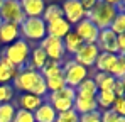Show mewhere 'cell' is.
<instances>
[{"mask_svg":"<svg viewBox=\"0 0 125 122\" xmlns=\"http://www.w3.org/2000/svg\"><path fill=\"white\" fill-rule=\"evenodd\" d=\"M10 85L19 93H32V95H37L42 98H46V95H47V86H46L44 76L39 71H34L27 66L19 70L17 76L14 78Z\"/></svg>","mask_w":125,"mask_h":122,"instance_id":"cell-1","label":"cell"},{"mask_svg":"<svg viewBox=\"0 0 125 122\" xmlns=\"http://www.w3.org/2000/svg\"><path fill=\"white\" fill-rule=\"evenodd\" d=\"M62 76L68 86L76 88L81 81H84L90 76V70L81 66L80 63H76L73 58H69V60L62 61Z\"/></svg>","mask_w":125,"mask_h":122,"instance_id":"cell-5","label":"cell"},{"mask_svg":"<svg viewBox=\"0 0 125 122\" xmlns=\"http://www.w3.org/2000/svg\"><path fill=\"white\" fill-rule=\"evenodd\" d=\"M118 56H120V58H122V60L125 61V53H124V54H118Z\"/></svg>","mask_w":125,"mask_h":122,"instance_id":"cell-41","label":"cell"},{"mask_svg":"<svg viewBox=\"0 0 125 122\" xmlns=\"http://www.w3.org/2000/svg\"><path fill=\"white\" fill-rule=\"evenodd\" d=\"M42 51L46 53L47 60L52 61H64L66 60V51H64V44L62 39H56V37H51V36H46L44 39L37 44Z\"/></svg>","mask_w":125,"mask_h":122,"instance_id":"cell-7","label":"cell"},{"mask_svg":"<svg viewBox=\"0 0 125 122\" xmlns=\"http://www.w3.org/2000/svg\"><path fill=\"white\" fill-rule=\"evenodd\" d=\"M110 75H112L115 80H120V78L125 76V61L122 60L120 56H117V61H115L113 68L110 70Z\"/></svg>","mask_w":125,"mask_h":122,"instance_id":"cell-31","label":"cell"},{"mask_svg":"<svg viewBox=\"0 0 125 122\" xmlns=\"http://www.w3.org/2000/svg\"><path fill=\"white\" fill-rule=\"evenodd\" d=\"M56 122H80V115H78V114L71 109V110H68V112L58 114Z\"/></svg>","mask_w":125,"mask_h":122,"instance_id":"cell-33","label":"cell"},{"mask_svg":"<svg viewBox=\"0 0 125 122\" xmlns=\"http://www.w3.org/2000/svg\"><path fill=\"white\" fill-rule=\"evenodd\" d=\"M98 92H112L113 85H115V78L110 73H102V71H95V75L91 76Z\"/></svg>","mask_w":125,"mask_h":122,"instance_id":"cell-22","label":"cell"},{"mask_svg":"<svg viewBox=\"0 0 125 122\" xmlns=\"http://www.w3.org/2000/svg\"><path fill=\"white\" fill-rule=\"evenodd\" d=\"M96 48L100 49V53L118 54V49H117V34H113L110 29L100 31L98 39H96Z\"/></svg>","mask_w":125,"mask_h":122,"instance_id":"cell-11","label":"cell"},{"mask_svg":"<svg viewBox=\"0 0 125 122\" xmlns=\"http://www.w3.org/2000/svg\"><path fill=\"white\" fill-rule=\"evenodd\" d=\"M62 44H64V51H66V54H69V56L73 58V56L81 49V46H83L84 42L78 37V34H76L74 31H71V32H68L66 37L62 39Z\"/></svg>","mask_w":125,"mask_h":122,"instance_id":"cell-20","label":"cell"},{"mask_svg":"<svg viewBox=\"0 0 125 122\" xmlns=\"http://www.w3.org/2000/svg\"><path fill=\"white\" fill-rule=\"evenodd\" d=\"M115 95L113 92H98L95 100H96V107H98V112H103V110H110L113 102H115Z\"/></svg>","mask_w":125,"mask_h":122,"instance_id":"cell-24","label":"cell"},{"mask_svg":"<svg viewBox=\"0 0 125 122\" xmlns=\"http://www.w3.org/2000/svg\"><path fill=\"white\" fill-rule=\"evenodd\" d=\"M46 86H47V93H54V92H59L66 86V81L62 76V71L59 75H54L51 78H46Z\"/></svg>","mask_w":125,"mask_h":122,"instance_id":"cell-27","label":"cell"},{"mask_svg":"<svg viewBox=\"0 0 125 122\" xmlns=\"http://www.w3.org/2000/svg\"><path fill=\"white\" fill-rule=\"evenodd\" d=\"M112 110H113L120 119H124L125 117V97H117L115 102H113V105H112Z\"/></svg>","mask_w":125,"mask_h":122,"instance_id":"cell-34","label":"cell"},{"mask_svg":"<svg viewBox=\"0 0 125 122\" xmlns=\"http://www.w3.org/2000/svg\"><path fill=\"white\" fill-rule=\"evenodd\" d=\"M73 110H74L78 115L91 114V112L98 110L95 97H78V95H76V98L73 102Z\"/></svg>","mask_w":125,"mask_h":122,"instance_id":"cell-16","label":"cell"},{"mask_svg":"<svg viewBox=\"0 0 125 122\" xmlns=\"http://www.w3.org/2000/svg\"><path fill=\"white\" fill-rule=\"evenodd\" d=\"M17 107L14 103H0V122H12Z\"/></svg>","mask_w":125,"mask_h":122,"instance_id":"cell-28","label":"cell"},{"mask_svg":"<svg viewBox=\"0 0 125 122\" xmlns=\"http://www.w3.org/2000/svg\"><path fill=\"white\" fill-rule=\"evenodd\" d=\"M118 54H112V53H100L98 58L95 61V70L96 71H102V73H110V70L113 68L115 61H117Z\"/></svg>","mask_w":125,"mask_h":122,"instance_id":"cell-21","label":"cell"},{"mask_svg":"<svg viewBox=\"0 0 125 122\" xmlns=\"http://www.w3.org/2000/svg\"><path fill=\"white\" fill-rule=\"evenodd\" d=\"M118 81L122 83V88H124V95H125V76H124V78H120Z\"/></svg>","mask_w":125,"mask_h":122,"instance_id":"cell-40","label":"cell"},{"mask_svg":"<svg viewBox=\"0 0 125 122\" xmlns=\"http://www.w3.org/2000/svg\"><path fill=\"white\" fill-rule=\"evenodd\" d=\"M117 49H118V54H124L125 53V32L117 36Z\"/></svg>","mask_w":125,"mask_h":122,"instance_id":"cell-37","label":"cell"},{"mask_svg":"<svg viewBox=\"0 0 125 122\" xmlns=\"http://www.w3.org/2000/svg\"><path fill=\"white\" fill-rule=\"evenodd\" d=\"M62 17V10H61V5H58V3H49V5H46V9H44V14H42L41 19L46 22V24H49V22H52V20H58Z\"/></svg>","mask_w":125,"mask_h":122,"instance_id":"cell-25","label":"cell"},{"mask_svg":"<svg viewBox=\"0 0 125 122\" xmlns=\"http://www.w3.org/2000/svg\"><path fill=\"white\" fill-rule=\"evenodd\" d=\"M17 73L19 70L12 63H9L5 58L0 56V85H10L17 76Z\"/></svg>","mask_w":125,"mask_h":122,"instance_id":"cell-17","label":"cell"},{"mask_svg":"<svg viewBox=\"0 0 125 122\" xmlns=\"http://www.w3.org/2000/svg\"><path fill=\"white\" fill-rule=\"evenodd\" d=\"M0 19H2V22H12V24L21 25L25 20L24 10L21 7V0H7V2H3L2 7H0Z\"/></svg>","mask_w":125,"mask_h":122,"instance_id":"cell-6","label":"cell"},{"mask_svg":"<svg viewBox=\"0 0 125 122\" xmlns=\"http://www.w3.org/2000/svg\"><path fill=\"white\" fill-rule=\"evenodd\" d=\"M12 122H36V121H34V114H32V112H27V110L17 109Z\"/></svg>","mask_w":125,"mask_h":122,"instance_id":"cell-32","label":"cell"},{"mask_svg":"<svg viewBox=\"0 0 125 122\" xmlns=\"http://www.w3.org/2000/svg\"><path fill=\"white\" fill-rule=\"evenodd\" d=\"M46 63H47V56H46V53L42 51L37 44L32 46V49H31V56H29V63H27V68L34 70V71H41L42 66H44Z\"/></svg>","mask_w":125,"mask_h":122,"instance_id":"cell-18","label":"cell"},{"mask_svg":"<svg viewBox=\"0 0 125 122\" xmlns=\"http://www.w3.org/2000/svg\"><path fill=\"white\" fill-rule=\"evenodd\" d=\"M62 71V63L61 61H52V60H47V63L42 66V70L39 71L42 76H44V80L46 78H51V76H54V75H59Z\"/></svg>","mask_w":125,"mask_h":122,"instance_id":"cell-26","label":"cell"},{"mask_svg":"<svg viewBox=\"0 0 125 122\" xmlns=\"http://www.w3.org/2000/svg\"><path fill=\"white\" fill-rule=\"evenodd\" d=\"M2 3H3V0H0V7H2Z\"/></svg>","mask_w":125,"mask_h":122,"instance_id":"cell-42","label":"cell"},{"mask_svg":"<svg viewBox=\"0 0 125 122\" xmlns=\"http://www.w3.org/2000/svg\"><path fill=\"white\" fill-rule=\"evenodd\" d=\"M56 117H58V112L46 100L42 102V105L34 112V121L36 122H56Z\"/></svg>","mask_w":125,"mask_h":122,"instance_id":"cell-19","label":"cell"},{"mask_svg":"<svg viewBox=\"0 0 125 122\" xmlns=\"http://www.w3.org/2000/svg\"><path fill=\"white\" fill-rule=\"evenodd\" d=\"M80 2H81V7L84 9V12H90L96 3V0H80Z\"/></svg>","mask_w":125,"mask_h":122,"instance_id":"cell-38","label":"cell"},{"mask_svg":"<svg viewBox=\"0 0 125 122\" xmlns=\"http://www.w3.org/2000/svg\"><path fill=\"white\" fill-rule=\"evenodd\" d=\"M98 54H100V49L96 48V44H83L81 49L73 56V60L90 70L95 66V61L98 58Z\"/></svg>","mask_w":125,"mask_h":122,"instance_id":"cell-10","label":"cell"},{"mask_svg":"<svg viewBox=\"0 0 125 122\" xmlns=\"http://www.w3.org/2000/svg\"><path fill=\"white\" fill-rule=\"evenodd\" d=\"M100 121L102 122H120L122 119L110 109V110H103V112H100Z\"/></svg>","mask_w":125,"mask_h":122,"instance_id":"cell-35","label":"cell"},{"mask_svg":"<svg viewBox=\"0 0 125 122\" xmlns=\"http://www.w3.org/2000/svg\"><path fill=\"white\" fill-rule=\"evenodd\" d=\"M74 90H76L78 97H96V93H98V88H96V85H95L91 76H88L84 81H81Z\"/></svg>","mask_w":125,"mask_h":122,"instance_id":"cell-23","label":"cell"},{"mask_svg":"<svg viewBox=\"0 0 125 122\" xmlns=\"http://www.w3.org/2000/svg\"><path fill=\"white\" fill-rule=\"evenodd\" d=\"M21 7L24 10L25 19H37L42 17L46 3L42 0H21Z\"/></svg>","mask_w":125,"mask_h":122,"instance_id":"cell-14","label":"cell"},{"mask_svg":"<svg viewBox=\"0 0 125 122\" xmlns=\"http://www.w3.org/2000/svg\"><path fill=\"white\" fill-rule=\"evenodd\" d=\"M17 39H21V25L12 24V22H2L0 24V44L9 46Z\"/></svg>","mask_w":125,"mask_h":122,"instance_id":"cell-12","label":"cell"},{"mask_svg":"<svg viewBox=\"0 0 125 122\" xmlns=\"http://www.w3.org/2000/svg\"><path fill=\"white\" fill-rule=\"evenodd\" d=\"M115 9H117V12H124L125 14V2H118L115 5Z\"/></svg>","mask_w":125,"mask_h":122,"instance_id":"cell-39","label":"cell"},{"mask_svg":"<svg viewBox=\"0 0 125 122\" xmlns=\"http://www.w3.org/2000/svg\"><path fill=\"white\" fill-rule=\"evenodd\" d=\"M31 49H32V44H29L25 39L21 37V39H17L15 42L9 44V46H3L0 49V56L5 58L9 63H12L17 70H22L29 63Z\"/></svg>","mask_w":125,"mask_h":122,"instance_id":"cell-2","label":"cell"},{"mask_svg":"<svg viewBox=\"0 0 125 122\" xmlns=\"http://www.w3.org/2000/svg\"><path fill=\"white\" fill-rule=\"evenodd\" d=\"M47 36L46 31V22L37 17V19H25L21 24V37L25 39L29 44H39L44 37Z\"/></svg>","mask_w":125,"mask_h":122,"instance_id":"cell-4","label":"cell"},{"mask_svg":"<svg viewBox=\"0 0 125 122\" xmlns=\"http://www.w3.org/2000/svg\"><path fill=\"white\" fill-rule=\"evenodd\" d=\"M0 24H2V19H0Z\"/></svg>","mask_w":125,"mask_h":122,"instance_id":"cell-44","label":"cell"},{"mask_svg":"<svg viewBox=\"0 0 125 122\" xmlns=\"http://www.w3.org/2000/svg\"><path fill=\"white\" fill-rule=\"evenodd\" d=\"M80 122H102L100 121V112L95 110V112H91V114L80 115Z\"/></svg>","mask_w":125,"mask_h":122,"instance_id":"cell-36","label":"cell"},{"mask_svg":"<svg viewBox=\"0 0 125 122\" xmlns=\"http://www.w3.org/2000/svg\"><path fill=\"white\" fill-rule=\"evenodd\" d=\"M46 98L42 97H37V95H32V93H21L17 97V109H22V110H27V112H36L39 107L42 105V102Z\"/></svg>","mask_w":125,"mask_h":122,"instance_id":"cell-15","label":"cell"},{"mask_svg":"<svg viewBox=\"0 0 125 122\" xmlns=\"http://www.w3.org/2000/svg\"><path fill=\"white\" fill-rule=\"evenodd\" d=\"M110 31L113 34H117V36H120V34L125 32V14L124 12H117L113 22L110 24Z\"/></svg>","mask_w":125,"mask_h":122,"instance_id":"cell-29","label":"cell"},{"mask_svg":"<svg viewBox=\"0 0 125 122\" xmlns=\"http://www.w3.org/2000/svg\"><path fill=\"white\" fill-rule=\"evenodd\" d=\"M61 10H62V17L71 24V27L76 25L78 22H81L86 17V12L81 7L80 0H66V2H62Z\"/></svg>","mask_w":125,"mask_h":122,"instance_id":"cell-8","label":"cell"},{"mask_svg":"<svg viewBox=\"0 0 125 122\" xmlns=\"http://www.w3.org/2000/svg\"><path fill=\"white\" fill-rule=\"evenodd\" d=\"M46 31H47V36H51V37L64 39V37H66V34L73 31V27H71V24L64 19V17H61V19L52 20V22L46 24Z\"/></svg>","mask_w":125,"mask_h":122,"instance_id":"cell-13","label":"cell"},{"mask_svg":"<svg viewBox=\"0 0 125 122\" xmlns=\"http://www.w3.org/2000/svg\"><path fill=\"white\" fill-rule=\"evenodd\" d=\"M120 122H125V117H124V119H122V121H120Z\"/></svg>","mask_w":125,"mask_h":122,"instance_id":"cell-43","label":"cell"},{"mask_svg":"<svg viewBox=\"0 0 125 122\" xmlns=\"http://www.w3.org/2000/svg\"><path fill=\"white\" fill-rule=\"evenodd\" d=\"M73 31L78 34V37L83 41L84 44H96V39H98V34H100V29L88 19H83L81 22H78Z\"/></svg>","mask_w":125,"mask_h":122,"instance_id":"cell-9","label":"cell"},{"mask_svg":"<svg viewBox=\"0 0 125 122\" xmlns=\"http://www.w3.org/2000/svg\"><path fill=\"white\" fill-rule=\"evenodd\" d=\"M15 98V90L12 85H0V103H12Z\"/></svg>","mask_w":125,"mask_h":122,"instance_id":"cell-30","label":"cell"},{"mask_svg":"<svg viewBox=\"0 0 125 122\" xmlns=\"http://www.w3.org/2000/svg\"><path fill=\"white\" fill-rule=\"evenodd\" d=\"M115 15H117L115 5H112L108 0H100L95 3V7L90 12H86L84 19L91 20L100 31H103V29H110V24L113 22Z\"/></svg>","mask_w":125,"mask_h":122,"instance_id":"cell-3","label":"cell"}]
</instances>
